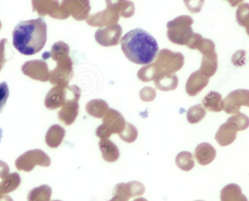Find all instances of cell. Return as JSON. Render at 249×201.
Returning <instances> with one entry per match:
<instances>
[{
	"mask_svg": "<svg viewBox=\"0 0 249 201\" xmlns=\"http://www.w3.org/2000/svg\"><path fill=\"white\" fill-rule=\"evenodd\" d=\"M47 29L42 18L21 21L12 33L14 48L25 56L39 53L47 42Z\"/></svg>",
	"mask_w": 249,
	"mask_h": 201,
	"instance_id": "1",
	"label": "cell"
},
{
	"mask_svg": "<svg viewBox=\"0 0 249 201\" xmlns=\"http://www.w3.org/2000/svg\"><path fill=\"white\" fill-rule=\"evenodd\" d=\"M120 43L126 58L138 65L151 64L158 53L157 40L142 29H135L128 32Z\"/></svg>",
	"mask_w": 249,
	"mask_h": 201,
	"instance_id": "2",
	"label": "cell"
},
{
	"mask_svg": "<svg viewBox=\"0 0 249 201\" xmlns=\"http://www.w3.org/2000/svg\"><path fill=\"white\" fill-rule=\"evenodd\" d=\"M193 18L189 16H180L167 24V37L172 43L186 46L190 43L195 33L192 28Z\"/></svg>",
	"mask_w": 249,
	"mask_h": 201,
	"instance_id": "3",
	"label": "cell"
},
{
	"mask_svg": "<svg viewBox=\"0 0 249 201\" xmlns=\"http://www.w3.org/2000/svg\"><path fill=\"white\" fill-rule=\"evenodd\" d=\"M184 60V56L180 52H173L164 49L157 53L154 64L159 73L173 74L183 68Z\"/></svg>",
	"mask_w": 249,
	"mask_h": 201,
	"instance_id": "4",
	"label": "cell"
},
{
	"mask_svg": "<svg viewBox=\"0 0 249 201\" xmlns=\"http://www.w3.org/2000/svg\"><path fill=\"white\" fill-rule=\"evenodd\" d=\"M126 124V120L120 112L109 109L103 118V125L97 129V135L103 139L108 138L113 134L122 133Z\"/></svg>",
	"mask_w": 249,
	"mask_h": 201,
	"instance_id": "5",
	"label": "cell"
},
{
	"mask_svg": "<svg viewBox=\"0 0 249 201\" xmlns=\"http://www.w3.org/2000/svg\"><path fill=\"white\" fill-rule=\"evenodd\" d=\"M249 106V91L248 90H236L229 93L224 100L223 110L228 114H236L240 112L242 106Z\"/></svg>",
	"mask_w": 249,
	"mask_h": 201,
	"instance_id": "6",
	"label": "cell"
},
{
	"mask_svg": "<svg viewBox=\"0 0 249 201\" xmlns=\"http://www.w3.org/2000/svg\"><path fill=\"white\" fill-rule=\"evenodd\" d=\"M122 32L123 30L122 26L118 24L104 29H100L96 33V40L101 46L106 47L117 46L122 40Z\"/></svg>",
	"mask_w": 249,
	"mask_h": 201,
	"instance_id": "7",
	"label": "cell"
},
{
	"mask_svg": "<svg viewBox=\"0 0 249 201\" xmlns=\"http://www.w3.org/2000/svg\"><path fill=\"white\" fill-rule=\"evenodd\" d=\"M145 192V187L141 182L132 181L128 183H119L113 189V195H119L124 199L129 200L135 197L141 196Z\"/></svg>",
	"mask_w": 249,
	"mask_h": 201,
	"instance_id": "8",
	"label": "cell"
},
{
	"mask_svg": "<svg viewBox=\"0 0 249 201\" xmlns=\"http://www.w3.org/2000/svg\"><path fill=\"white\" fill-rule=\"evenodd\" d=\"M209 83V78L204 76L199 71L191 74L186 84V91L191 97L197 95Z\"/></svg>",
	"mask_w": 249,
	"mask_h": 201,
	"instance_id": "9",
	"label": "cell"
},
{
	"mask_svg": "<svg viewBox=\"0 0 249 201\" xmlns=\"http://www.w3.org/2000/svg\"><path fill=\"white\" fill-rule=\"evenodd\" d=\"M107 8L104 11L97 14L98 21L95 26L99 27H110L117 24L120 16L115 7L113 1H107Z\"/></svg>",
	"mask_w": 249,
	"mask_h": 201,
	"instance_id": "10",
	"label": "cell"
},
{
	"mask_svg": "<svg viewBox=\"0 0 249 201\" xmlns=\"http://www.w3.org/2000/svg\"><path fill=\"white\" fill-rule=\"evenodd\" d=\"M238 129L234 125L226 122L219 127L215 135V141L221 146H227L234 142Z\"/></svg>",
	"mask_w": 249,
	"mask_h": 201,
	"instance_id": "11",
	"label": "cell"
},
{
	"mask_svg": "<svg viewBox=\"0 0 249 201\" xmlns=\"http://www.w3.org/2000/svg\"><path fill=\"white\" fill-rule=\"evenodd\" d=\"M195 157L199 164L208 165L215 160L216 150L211 144L202 143L195 148Z\"/></svg>",
	"mask_w": 249,
	"mask_h": 201,
	"instance_id": "12",
	"label": "cell"
},
{
	"mask_svg": "<svg viewBox=\"0 0 249 201\" xmlns=\"http://www.w3.org/2000/svg\"><path fill=\"white\" fill-rule=\"evenodd\" d=\"M218 68V56L216 52L202 55V63L199 71L207 78H211L216 73Z\"/></svg>",
	"mask_w": 249,
	"mask_h": 201,
	"instance_id": "13",
	"label": "cell"
},
{
	"mask_svg": "<svg viewBox=\"0 0 249 201\" xmlns=\"http://www.w3.org/2000/svg\"><path fill=\"white\" fill-rule=\"evenodd\" d=\"M154 84L161 91H173L178 85V78L175 73H160L154 79Z\"/></svg>",
	"mask_w": 249,
	"mask_h": 201,
	"instance_id": "14",
	"label": "cell"
},
{
	"mask_svg": "<svg viewBox=\"0 0 249 201\" xmlns=\"http://www.w3.org/2000/svg\"><path fill=\"white\" fill-rule=\"evenodd\" d=\"M100 150L103 159L108 163H114L119 160L120 151L117 146L108 138H103L100 141Z\"/></svg>",
	"mask_w": 249,
	"mask_h": 201,
	"instance_id": "15",
	"label": "cell"
},
{
	"mask_svg": "<svg viewBox=\"0 0 249 201\" xmlns=\"http://www.w3.org/2000/svg\"><path fill=\"white\" fill-rule=\"evenodd\" d=\"M221 201H248L241 188L236 183H230L224 186L220 194Z\"/></svg>",
	"mask_w": 249,
	"mask_h": 201,
	"instance_id": "16",
	"label": "cell"
},
{
	"mask_svg": "<svg viewBox=\"0 0 249 201\" xmlns=\"http://www.w3.org/2000/svg\"><path fill=\"white\" fill-rule=\"evenodd\" d=\"M204 109L213 112L221 111L224 109V100L222 96L216 91H210L202 100Z\"/></svg>",
	"mask_w": 249,
	"mask_h": 201,
	"instance_id": "17",
	"label": "cell"
},
{
	"mask_svg": "<svg viewBox=\"0 0 249 201\" xmlns=\"http://www.w3.org/2000/svg\"><path fill=\"white\" fill-rule=\"evenodd\" d=\"M87 111L94 117L102 118L108 110L107 103L105 100H94L89 102L87 106Z\"/></svg>",
	"mask_w": 249,
	"mask_h": 201,
	"instance_id": "18",
	"label": "cell"
},
{
	"mask_svg": "<svg viewBox=\"0 0 249 201\" xmlns=\"http://www.w3.org/2000/svg\"><path fill=\"white\" fill-rule=\"evenodd\" d=\"M178 167L183 171H190L195 167L193 155L189 151H181L176 157Z\"/></svg>",
	"mask_w": 249,
	"mask_h": 201,
	"instance_id": "19",
	"label": "cell"
},
{
	"mask_svg": "<svg viewBox=\"0 0 249 201\" xmlns=\"http://www.w3.org/2000/svg\"><path fill=\"white\" fill-rule=\"evenodd\" d=\"M159 74L160 73H159L158 70L154 62V63L148 64L141 68L137 75L141 81L147 83L154 81Z\"/></svg>",
	"mask_w": 249,
	"mask_h": 201,
	"instance_id": "20",
	"label": "cell"
},
{
	"mask_svg": "<svg viewBox=\"0 0 249 201\" xmlns=\"http://www.w3.org/2000/svg\"><path fill=\"white\" fill-rule=\"evenodd\" d=\"M114 5L120 17L130 18L135 14V8L133 2L130 1H115Z\"/></svg>",
	"mask_w": 249,
	"mask_h": 201,
	"instance_id": "21",
	"label": "cell"
},
{
	"mask_svg": "<svg viewBox=\"0 0 249 201\" xmlns=\"http://www.w3.org/2000/svg\"><path fill=\"white\" fill-rule=\"evenodd\" d=\"M206 115L205 109L202 105H195L189 108L186 114V118L189 123L196 124L202 121Z\"/></svg>",
	"mask_w": 249,
	"mask_h": 201,
	"instance_id": "22",
	"label": "cell"
},
{
	"mask_svg": "<svg viewBox=\"0 0 249 201\" xmlns=\"http://www.w3.org/2000/svg\"><path fill=\"white\" fill-rule=\"evenodd\" d=\"M236 18L237 23L242 27H246L249 33V5L248 3L241 4L236 11Z\"/></svg>",
	"mask_w": 249,
	"mask_h": 201,
	"instance_id": "23",
	"label": "cell"
},
{
	"mask_svg": "<svg viewBox=\"0 0 249 201\" xmlns=\"http://www.w3.org/2000/svg\"><path fill=\"white\" fill-rule=\"evenodd\" d=\"M227 122L234 125L237 128L238 131L245 130L249 128V117L243 114V113H240V112H238V113L229 118Z\"/></svg>",
	"mask_w": 249,
	"mask_h": 201,
	"instance_id": "24",
	"label": "cell"
},
{
	"mask_svg": "<svg viewBox=\"0 0 249 201\" xmlns=\"http://www.w3.org/2000/svg\"><path fill=\"white\" fill-rule=\"evenodd\" d=\"M119 135L122 141L128 144H132L138 138V131L136 127L129 122H126L124 129L122 133L119 134Z\"/></svg>",
	"mask_w": 249,
	"mask_h": 201,
	"instance_id": "25",
	"label": "cell"
},
{
	"mask_svg": "<svg viewBox=\"0 0 249 201\" xmlns=\"http://www.w3.org/2000/svg\"><path fill=\"white\" fill-rule=\"evenodd\" d=\"M10 95L9 87L6 82L0 83V113L6 106Z\"/></svg>",
	"mask_w": 249,
	"mask_h": 201,
	"instance_id": "26",
	"label": "cell"
},
{
	"mask_svg": "<svg viewBox=\"0 0 249 201\" xmlns=\"http://www.w3.org/2000/svg\"><path fill=\"white\" fill-rule=\"evenodd\" d=\"M156 96H157V91L153 87H145L140 91V97H141V100L146 102V103L154 100Z\"/></svg>",
	"mask_w": 249,
	"mask_h": 201,
	"instance_id": "27",
	"label": "cell"
},
{
	"mask_svg": "<svg viewBox=\"0 0 249 201\" xmlns=\"http://www.w3.org/2000/svg\"><path fill=\"white\" fill-rule=\"evenodd\" d=\"M235 54L237 55V56H238V57H236L235 56L233 55L232 59H231L233 64L236 65V66H242V65H244L246 52H245V51L240 50L236 52Z\"/></svg>",
	"mask_w": 249,
	"mask_h": 201,
	"instance_id": "28",
	"label": "cell"
},
{
	"mask_svg": "<svg viewBox=\"0 0 249 201\" xmlns=\"http://www.w3.org/2000/svg\"><path fill=\"white\" fill-rule=\"evenodd\" d=\"M124 201V200H122V198H119V197L116 196V195H113V198L110 201Z\"/></svg>",
	"mask_w": 249,
	"mask_h": 201,
	"instance_id": "29",
	"label": "cell"
},
{
	"mask_svg": "<svg viewBox=\"0 0 249 201\" xmlns=\"http://www.w3.org/2000/svg\"><path fill=\"white\" fill-rule=\"evenodd\" d=\"M133 201H148V200L145 199L144 198H136V199L134 200Z\"/></svg>",
	"mask_w": 249,
	"mask_h": 201,
	"instance_id": "30",
	"label": "cell"
},
{
	"mask_svg": "<svg viewBox=\"0 0 249 201\" xmlns=\"http://www.w3.org/2000/svg\"><path fill=\"white\" fill-rule=\"evenodd\" d=\"M202 201V200H197V201Z\"/></svg>",
	"mask_w": 249,
	"mask_h": 201,
	"instance_id": "31",
	"label": "cell"
}]
</instances>
